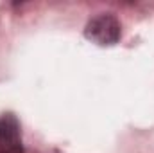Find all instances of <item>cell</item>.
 <instances>
[{
    "instance_id": "6da1fadb",
    "label": "cell",
    "mask_w": 154,
    "mask_h": 153,
    "mask_svg": "<svg viewBox=\"0 0 154 153\" xmlns=\"http://www.w3.org/2000/svg\"><path fill=\"white\" fill-rule=\"evenodd\" d=\"M84 36L100 47L115 45L120 40V22L113 15H99L86 24Z\"/></svg>"
},
{
    "instance_id": "7a4b0ae2",
    "label": "cell",
    "mask_w": 154,
    "mask_h": 153,
    "mask_svg": "<svg viewBox=\"0 0 154 153\" xmlns=\"http://www.w3.org/2000/svg\"><path fill=\"white\" fill-rule=\"evenodd\" d=\"M0 153H23L20 124L11 114L0 117Z\"/></svg>"
}]
</instances>
